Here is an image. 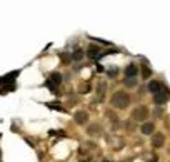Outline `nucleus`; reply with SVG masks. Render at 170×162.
Wrapping results in <instances>:
<instances>
[{
  "label": "nucleus",
  "mask_w": 170,
  "mask_h": 162,
  "mask_svg": "<svg viewBox=\"0 0 170 162\" xmlns=\"http://www.w3.org/2000/svg\"><path fill=\"white\" fill-rule=\"evenodd\" d=\"M137 74H138V67H137L135 64L127 65V69H125V77H127V79H135Z\"/></svg>",
  "instance_id": "0eeeda50"
},
{
  "label": "nucleus",
  "mask_w": 170,
  "mask_h": 162,
  "mask_svg": "<svg viewBox=\"0 0 170 162\" xmlns=\"http://www.w3.org/2000/svg\"><path fill=\"white\" fill-rule=\"evenodd\" d=\"M134 119H135V120H145V119H147V109L143 107V105H140V107H137L135 110H134Z\"/></svg>",
  "instance_id": "423d86ee"
},
{
  "label": "nucleus",
  "mask_w": 170,
  "mask_h": 162,
  "mask_svg": "<svg viewBox=\"0 0 170 162\" xmlns=\"http://www.w3.org/2000/svg\"><path fill=\"white\" fill-rule=\"evenodd\" d=\"M153 100H155V104H158V105L167 104V100H169V90H167V87H163L158 94L153 95Z\"/></svg>",
  "instance_id": "7ed1b4c3"
},
{
  "label": "nucleus",
  "mask_w": 170,
  "mask_h": 162,
  "mask_svg": "<svg viewBox=\"0 0 170 162\" xmlns=\"http://www.w3.org/2000/svg\"><path fill=\"white\" fill-rule=\"evenodd\" d=\"M82 57H83V54H82L80 50H77V52H74V54H72V59H74V60H80Z\"/></svg>",
  "instance_id": "ddd939ff"
},
{
  "label": "nucleus",
  "mask_w": 170,
  "mask_h": 162,
  "mask_svg": "<svg viewBox=\"0 0 170 162\" xmlns=\"http://www.w3.org/2000/svg\"><path fill=\"white\" fill-rule=\"evenodd\" d=\"M50 109H55V110H60V112H65V109L62 107V105H59V102H50V104H47Z\"/></svg>",
  "instance_id": "9b49d317"
},
{
  "label": "nucleus",
  "mask_w": 170,
  "mask_h": 162,
  "mask_svg": "<svg viewBox=\"0 0 170 162\" xmlns=\"http://www.w3.org/2000/svg\"><path fill=\"white\" fill-rule=\"evenodd\" d=\"M112 105L117 109H125L130 104V95L127 92H117V94L112 95Z\"/></svg>",
  "instance_id": "f257e3e1"
},
{
  "label": "nucleus",
  "mask_w": 170,
  "mask_h": 162,
  "mask_svg": "<svg viewBox=\"0 0 170 162\" xmlns=\"http://www.w3.org/2000/svg\"><path fill=\"white\" fill-rule=\"evenodd\" d=\"M153 129H155V125L152 124V122H145V124H142V134H145V135H150L152 132H153Z\"/></svg>",
  "instance_id": "6e6552de"
},
{
  "label": "nucleus",
  "mask_w": 170,
  "mask_h": 162,
  "mask_svg": "<svg viewBox=\"0 0 170 162\" xmlns=\"http://www.w3.org/2000/svg\"><path fill=\"white\" fill-rule=\"evenodd\" d=\"M62 80H63V79H62V75L59 74V72H54L52 75H48V79H47L45 84H47V87L50 89L52 92H57V89L60 87Z\"/></svg>",
  "instance_id": "f03ea898"
},
{
  "label": "nucleus",
  "mask_w": 170,
  "mask_h": 162,
  "mask_svg": "<svg viewBox=\"0 0 170 162\" xmlns=\"http://www.w3.org/2000/svg\"><path fill=\"white\" fill-rule=\"evenodd\" d=\"M135 84H137L135 79H125V85L127 87H135Z\"/></svg>",
  "instance_id": "f8f14e48"
},
{
  "label": "nucleus",
  "mask_w": 170,
  "mask_h": 162,
  "mask_svg": "<svg viewBox=\"0 0 170 162\" xmlns=\"http://www.w3.org/2000/svg\"><path fill=\"white\" fill-rule=\"evenodd\" d=\"M107 54H112V52H103V50H100L98 47H94V45L89 48V57L94 59V60H98V59H102L103 55H107Z\"/></svg>",
  "instance_id": "20e7f679"
},
{
  "label": "nucleus",
  "mask_w": 170,
  "mask_h": 162,
  "mask_svg": "<svg viewBox=\"0 0 170 162\" xmlns=\"http://www.w3.org/2000/svg\"><path fill=\"white\" fill-rule=\"evenodd\" d=\"M75 122L85 124V122H87V112H77V114H75Z\"/></svg>",
  "instance_id": "9d476101"
},
{
  "label": "nucleus",
  "mask_w": 170,
  "mask_h": 162,
  "mask_svg": "<svg viewBox=\"0 0 170 162\" xmlns=\"http://www.w3.org/2000/svg\"><path fill=\"white\" fill-rule=\"evenodd\" d=\"M163 87H165V85H163L162 82H158V80H150L149 82V92L150 94H153V95L158 94Z\"/></svg>",
  "instance_id": "39448f33"
},
{
  "label": "nucleus",
  "mask_w": 170,
  "mask_h": 162,
  "mask_svg": "<svg viewBox=\"0 0 170 162\" xmlns=\"http://www.w3.org/2000/svg\"><path fill=\"white\" fill-rule=\"evenodd\" d=\"M163 142H165V137H163V134H157V135H153V139H152V144H153L155 147H162Z\"/></svg>",
  "instance_id": "1a4fd4ad"
}]
</instances>
